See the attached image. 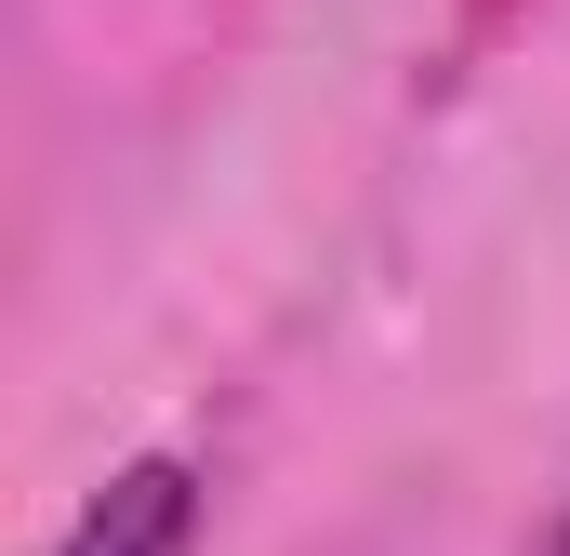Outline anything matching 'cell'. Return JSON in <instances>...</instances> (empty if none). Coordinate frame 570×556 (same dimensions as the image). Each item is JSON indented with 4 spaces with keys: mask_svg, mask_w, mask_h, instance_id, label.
I'll return each instance as SVG.
<instances>
[{
    "mask_svg": "<svg viewBox=\"0 0 570 556\" xmlns=\"http://www.w3.org/2000/svg\"><path fill=\"white\" fill-rule=\"evenodd\" d=\"M186 544H199V464L146 450V464H120V477L67 517L53 556H186Z\"/></svg>",
    "mask_w": 570,
    "mask_h": 556,
    "instance_id": "obj_1",
    "label": "cell"
},
{
    "mask_svg": "<svg viewBox=\"0 0 570 556\" xmlns=\"http://www.w3.org/2000/svg\"><path fill=\"white\" fill-rule=\"evenodd\" d=\"M544 556H570V517H558V544H544Z\"/></svg>",
    "mask_w": 570,
    "mask_h": 556,
    "instance_id": "obj_2",
    "label": "cell"
}]
</instances>
